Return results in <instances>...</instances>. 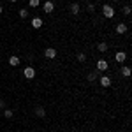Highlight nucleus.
Listing matches in <instances>:
<instances>
[{
  "mask_svg": "<svg viewBox=\"0 0 132 132\" xmlns=\"http://www.w3.org/2000/svg\"><path fill=\"white\" fill-rule=\"evenodd\" d=\"M102 14H104L108 20H111V18H114V9H113L111 5L104 4V5H102Z\"/></svg>",
  "mask_w": 132,
  "mask_h": 132,
  "instance_id": "1",
  "label": "nucleus"
},
{
  "mask_svg": "<svg viewBox=\"0 0 132 132\" xmlns=\"http://www.w3.org/2000/svg\"><path fill=\"white\" fill-rule=\"evenodd\" d=\"M23 76H25L27 79H34V78H35V69H34V67H25V69H23Z\"/></svg>",
  "mask_w": 132,
  "mask_h": 132,
  "instance_id": "2",
  "label": "nucleus"
},
{
  "mask_svg": "<svg viewBox=\"0 0 132 132\" xmlns=\"http://www.w3.org/2000/svg\"><path fill=\"white\" fill-rule=\"evenodd\" d=\"M109 69V63H108V60H104V58H101V60L97 62V71L99 72H104Z\"/></svg>",
  "mask_w": 132,
  "mask_h": 132,
  "instance_id": "3",
  "label": "nucleus"
},
{
  "mask_svg": "<svg viewBox=\"0 0 132 132\" xmlns=\"http://www.w3.org/2000/svg\"><path fill=\"white\" fill-rule=\"evenodd\" d=\"M42 9H44V12H46V14H51V12L55 11V4H53L51 0H48V2H44Z\"/></svg>",
  "mask_w": 132,
  "mask_h": 132,
  "instance_id": "4",
  "label": "nucleus"
},
{
  "mask_svg": "<svg viewBox=\"0 0 132 132\" xmlns=\"http://www.w3.org/2000/svg\"><path fill=\"white\" fill-rule=\"evenodd\" d=\"M99 83H101V86L108 88V86H111V78L109 76H101L99 78Z\"/></svg>",
  "mask_w": 132,
  "mask_h": 132,
  "instance_id": "5",
  "label": "nucleus"
},
{
  "mask_svg": "<svg viewBox=\"0 0 132 132\" xmlns=\"http://www.w3.org/2000/svg\"><path fill=\"white\" fill-rule=\"evenodd\" d=\"M44 56L50 58V60H53V58L56 56V50H55V48H46V50H44Z\"/></svg>",
  "mask_w": 132,
  "mask_h": 132,
  "instance_id": "6",
  "label": "nucleus"
},
{
  "mask_svg": "<svg viewBox=\"0 0 132 132\" xmlns=\"http://www.w3.org/2000/svg\"><path fill=\"white\" fill-rule=\"evenodd\" d=\"M42 23H44V21H42V18H32V21H30V25L34 27V28H41Z\"/></svg>",
  "mask_w": 132,
  "mask_h": 132,
  "instance_id": "7",
  "label": "nucleus"
},
{
  "mask_svg": "<svg viewBox=\"0 0 132 132\" xmlns=\"http://www.w3.org/2000/svg\"><path fill=\"white\" fill-rule=\"evenodd\" d=\"M125 58H127V53H123V51H118V53L114 55V60L118 62V63H122V62H125Z\"/></svg>",
  "mask_w": 132,
  "mask_h": 132,
  "instance_id": "8",
  "label": "nucleus"
},
{
  "mask_svg": "<svg viewBox=\"0 0 132 132\" xmlns=\"http://www.w3.org/2000/svg\"><path fill=\"white\" fill-rule=\"evenodd\" d=\"M127 30H129V27H127L125 23H118V25H116V34H125Z\"/></svg>",
  "mask_w": 132,
  "mask_h": 132,
  "instance_id": "9",
  "label": "nucleus"
},
{
  "mask_svg": "<svg viewBox=\"0 0 132 132\" xmlns=\"http://www.w3.org/2000/svg\"><path fill=\"white\" fill-rule=\"evenodd\" d=\"M35 114H37L39 118H44V114H46V109H44L42 106H37V108H35Z\"/></svg>",
  "mask_w": 132,
  "mask_h": 132,
  "instance_id": "10",
  "label": "nucleus"
},
{
  "mask_svg": "<svg viewBox=\"0 0 132 132\" xmlns=\"http://www.w3.org/2000/svg\"><path fill=\"white\" fill-rule=\"evenodd\" d=\"M69 11H71L72 14H79V4H71V7H69Z\"/></svg>",
  "mask_w": 132,
  "mask_h": 132,
  "instance_id": "11",
  "label": "nucleus"
},
{
  "mask_svg": "<svg viewBox=\"0 0 132 132\" xmlns=\"http://www.w3.org/2000/svg\"><path fill=\"white\" fill-rule=\"evenodd\" d=\"M9 65L18 67V65H20V58H18V56H9Z\"/></svg>",
  "mask_w": 132,
  "mask_h": 132,
  "instance_id": "12",
  "label": "nucleus"
},
{
  "mask_svg": "<svg viewBox=\"0 0 132 132\" xmlns=\"http://www.w3.org/2000/svg\"><path fill=\"white\" fill-rule=\"evenodd\" d=\"M97 50L101 51V53H106L108 51V42H99L97 44Z\"/></svg>",
  "mask_w": 132,
  "mask_h": 132,
  "instance_id": "13",
  "label": "nucleus"
},
{
  "mask_svg": "<svg viewBox=\"0 0 132 132\" xmlns=\"http://www.w3.org/2000/svg\"><path fill=\"white\" fill-rule=\"evenodd\" d=\"M18 14H20V18H23V20L28 18V11H27V9H20V11H18Z\"/></svg>",
  "mask_w": 132,
  "mask_h": 132,
  "instance_id": "14",
  "label": "nucleus"
},
{
  "mask_svg": "<svg viewBox=\"0 0 132 132\" xmlns=\"http://www.w3.org/2000/svg\"><path fill=\"white\" fill-rule=\"evenodd\" d=\"M122 74L125 78H129L130 76V67H122Z\"/></svg>",
  "mask_w": 132,
  "mask_h": 132,
  "instance_id": "15",
  "label": "nucleus"
},
{
  "mask_svg": "<svg viewBox=\"0 0 132 132\" xmlns=\"http://www.w3.org/2000/svg\"><path fill=\"white\" fill-rule=\"evenodd\" d=\"M12 114H14L12 109H4V116H5V118H12Z\"/></svg>",
  "mask_w": 132,
  "mask_h": 132,
  "instance_id": "16",
  "label": "nucleus"
},
{
  "mask_svg": "<svg viewBox=\"0 0 132 132\" xmlns=\"http://www.w3.org/2000/svg\"><path fill=\"white\" fill-rule=\"evenodd\" d=\"M97 78H99V72H92V74H88V79H90V81H95Z\"/></svg>",
  "mask_w": 132,
  "mask_h": 132,
  "instance_id": "17",
  "label": "nucleus"
},
{
  "mask_svg": "<svg viewBox=\"0 0 132 132\" xmlns=\"http://www.w3.org/2000/svg\"><path fill=\"white\" fill-rule=\"evenodd\" d=\"M28 4H30V7H39V4H41V0H30Z\"/></svg>",
  "mask_w": 132,
  "mask_h": 132,
  "instance_id": "18",
  "label": "nucleus"
},
{
  "mask_svg": "<svg viewBox=\"0 0 132 132\" xmlns=\"http://www.w3.org/2000/svg\"><path fill=\"white\" fill-rule=\"evenodd\" d=\"M78 60L85 62V60H86V55H85V53H78Z\"/></svg>",
  "mask_w": 132,
  "mask_h": 132,
  "instance_id": "19",
  "label": "nucleus"
},
{
  "mask_svg": "<svg viewBox=\"0 0 132 132\" xmlns=\"http://www.w3.org/2000/svg\"><path fill=\"white\" fill-rule=\"evenodd\" d=\"M123 14H125V16L130 14V5H125V7H123Z\"/></svg>",
  "mask_w": 132,
  "mask_h": 132,
  "instance_id": "20",
  "label": "nucleus"
},
{
  "mask_svg": "<svg viewBox=\"0 0 132 132\" xmlns=\"http://www.w3.org/2000/svg\"><path fill=\"white\" fill-rule=\"evenodd\" d=\"M93 11H95V7H93L92 4H88V12H93Z\"/></svg>",
  "mask_w": 132,
  "mask_h": 132,
  "instance_id": "21",
  "label": "nucleus"
},
{
  "mask_svg": "<svg viewBox=\"0 0 132 132\" xmlns=\"http://www.w3.org/2000/svg\"><path fill=\"white\" fill-rule=\"evenodd\" d=\"M4 108H5V102H4V101H0V109H4Z\"/></svg>",
  "mask_w": 132,
  "mask_h": 132,
  "instance_id": "22",
  "label": "nucleus"
},
{
  "mask_svg": "<svg viewBox=\"0 0 132 132\" xmlns=\"http://www.w3.org/2000/svg\"><path fill=\"white\" fill-rule=\"evenodd\" d=\"M0 14H2V5H0Z\"/></svg>",
  "mask_w": 132,
  "mask_h": 132,
  "instance_id": "23",
  "label": "nucleus"
},
{
  "mask_svg": "<svg viewBox=\"0 0 132 132\" xmlns=\"http://www.w3.org/2000/svg\"><path fill=\"white\" fill-rule=\"evenodd\" d=\"M11 2H18V0H11Z\"/></svg>",
  "mask_w": 132,
  "mask_h": 132,
  "instance_id": "24",
  "label": "nucleus"
},
{
  "mask_svg": "<svg viewBox=\"0 0 132 132\" xmlns=\"http://www.w3.org/2000/svg\"><path fill=\"white\" fill-rule=\"evenodd\" d=\"M113 2H118V0H113Z\"/></svg>",
  "mask_w": 132,
  "mask_h": 132,
  "instance_id": "25",
  "label": "nucleus"
}]
</instances>
